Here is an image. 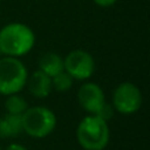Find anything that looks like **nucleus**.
Masks as SVG:
<instances>
[{"instance_id":"7","label":"nucleus","mask_w":150,"mask_h":150,"mask_svg":"<svg viewBox=\"0 0 150 150\" xmlns=\"http://www.w3.org/2000/svg\"><path fill=\"white\" fill-rule=\"evenodd\" d=\"M78 101L87 113L98 115L105 104V96L99 84L87 82L78 91Z\"/></svg>"},{"instance_id":"8","label":"nucleus","mask_w":150,"mask_h":150,"mask_svg":"<svg viewBox=\"0 0 150 150\" xmlns=\"http://www.w3.org/2000/svg\"><path fill=\"white\" fill-rule=\"evenodd\" d=\"M26 83H28L29 92H30L34 98H38V99L47 98L53 90L52 78L47 76V75L45 73H42L41 70L34 71V73L30 75V78L26 79Z\"/></svg>"},{"instance_id":"1","label":"nucleus","mask_w":150,"mask_h":150,"mask_svg":"<svg viewBox=\"0 0 150 150\" xmlns=\"http://www.w3.org/2000/svg\"><path fill=\"white\" fill-rule=\"evenodd\" d=\"M36 37L29 26L20 23L5 25L0 30V53L7 57H21L33 49Z\"/></svg>"},{"instance_id":"12","label":"nucleus","mask_w":150,"mask_h":150,"mask_svg":"<svg viewBox=\"0 0 150 150\" xmlns=\"http://www.w3.org/2000/svg\"><path fill=\"white\" fill-rule=\"evenodd\" d=\"M73 83H74V79L66 73L65 70L52 78L53 88H55V90L59 91V92H66V91H69L73 87Z\"/></svg>"},{"instance_id":"6","label":"nucleus","mask_w":150,"mask_h":150,"mask_svg":"<svg viewBox=\"0 0 150 150\" xmlns=\"http://www.w3.org/2000/svg\"><path fill=\"white\" fill-rule=\"evenodd\" d=\"M63 69L73 79L86 80L95 71V61L84 50H73L63 59Z\"/></svg>"},{"instance_id":"13","label":"nucleus","mask_w":150,"mask_h":150,"mask_svg":"<svg viewBox=\"0 0 150 150\" xmlns=\"http://www.w3.org/2000/svg\"><path fill=\"white\" fill-rule=\"evenodd\" d=\"M117 0H93V3H96L100 7H109V5L115 4Z\"/></svg>"},{"instance_id":"15","label":"nucleus","mask_w":150,"mask_h":150,"mask_svg":"<svg viewBox=\"0 0 150 150\" xmlns=\"http://www.w3.org/2000/svg\"><path fill=\"white\" fill-rule=\"evenodd\" d=\"M0 150H1V149H0Z\"/></svg>"},{"instance_id":"4","label":"nucleus","mask_w":150,"mask_h":150,"mask_svg":"<svg viewBox=\"0 0 150 150\" xmlns=\"http://www.w3.org/2000/svg\"><path fill=\"white\" fill-rule=\"evenodd\" d=\"M28 71L18 58L4 57L0 59V95L18 93L26 84Z\"/></svg>"},{"instance_id":"5","label":"nucleus","mask_w":150,"mask_h":150,"mask_svg":"<svg viewBox=\"0 0 150 150\" xmlns=\"http://www.w3.org/2000/svg\"><path fill=\"white\" fill-rule=\"evenodd\" d=\"M142 105V93L140 88L130 82H124L113 92V107L122 115L136 113Z\"/></svg>"},{"instance_id":"14","label":"nucleus","mask_w":150,"mask_h":150,"mask_svg":"<svg viewBox=\"0 0 150 150\" xmlns=\"http://www.w3.org/2000/svg\"><path fill=\"white\" fill-rule=\"evenodd\" d=\"M5 150H28L24 145H20V144H11Z\"/></svg>"},{"instance_id":"9","label":"nucleus","mask_w":150,"mask_h":150,"mask_svg":"<svg viewBox=\"0 0 150 150\" xmlns=\"http://www.w3.org/2000/svg\"><path fill=\"white\" fill-rule=\"evenodd\" d=\"M23 132L20 115L7 113L0 119V138H11L16 137Z\"/></svg>"},{"instance_id":"3","label":"nucleus","mask_w":150,"mask_h":150,"mask_svg":"<svg viewBox=\"0 0 150 150\" xmlns=\"http://www.w3.org/2000/svg\"><path fill=\"white\" fill-rule=\"evenodd\" d=\"M23 132L33 138H44L49 136L57 125V116L47 107H30L21 115Z\"/></svg>"},{"instance_id":"2","label":"nucleus","mask_w":150,"mask_h":150,"mask_svg":"<svg viewBox=\"0 0 150 150\" xmlns=\"http://www.w3.org/2000/svg\"><path fill=\"white\" fill-rule=\"evenodd\" d=\"M109 137L108 122L98 115H88L78 125L76 140L84 150H104L108 146Z\"/></svg>"},{"instance_id":"11","label":"nucleus","mask_w":150,"mask_h":150,"mask_svg":"<svg viewBox=\"0 0 150 150\" xmlns=\"http://www.w3.org/2000/svg\"><path fill=\"white\" fill-rule=\"evenodd\" d=\"M4 105H5V109H7V113H11V115H20L21 116L28 109L26 100L23 96L17 95V93L7 96V100H5Z\"/></svg>"},{"instance_id":"10","label":"nucleus","mask_w":150,"mask_h":150,"mask_svg":"<svg viewBox=\"0 0 150 150\" xmlns=\"http://www.w3.org/2000/svg\"><path fill=\"white\" fill-rule=\"evenodd\" d=\"M40 70L45 73L47 76L53 78L57 74L62 73L63 69V58L61 55L55 54V53H46L40 58Z\"/></svg>"}]
</instances>
